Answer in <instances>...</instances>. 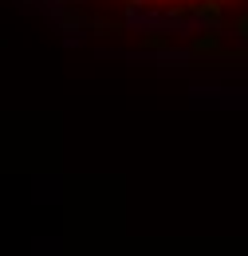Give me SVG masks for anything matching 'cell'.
<instances>
[{
	"label": "cell",
	"mask_w": 248,
	"mask_h": 256,
	"mask_svg": "<svg viewBox=\"0 0 248 256\" xmlns=\"http://www.w3.org/2000/svg\"><path fill=\"white\" fill-rule=\"evenodd\" d=\"M130 32H248V0H71Z\"/></svg>",
	"instance_id": "1"
}]
</instances>
